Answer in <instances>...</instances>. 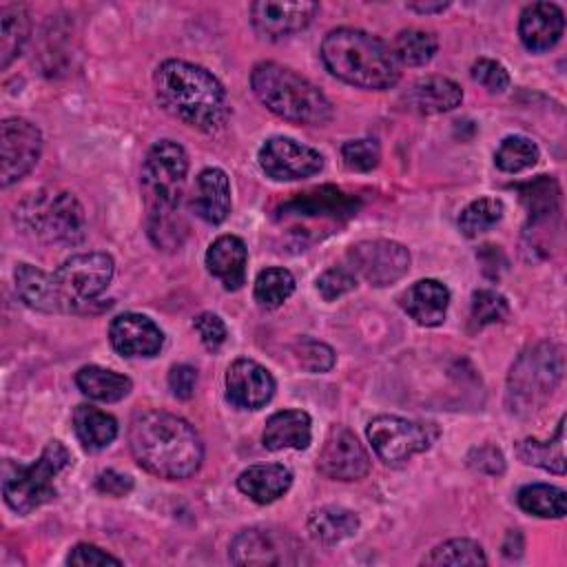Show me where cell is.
Here are the masks:
<instances>
[{"instance_id": "6da1fadb", "label": "cell", "mask_w": 567, "mask_h": 567, "mask_svg": "<svg viewBox=\"0 0 567 567\" xmlns=\"http://www.w3.org/2000/svg\"><path fill=\"white\" fill-rule=\"evenodd\" d=\"M128 447L146 472L182 481L193 476L204 461V445L197 430L182 416L148 410L128 425Z\"/></svg>"}, {"instance_id": "7a4b0ae2", "label": "cell", "mask_w": 567, "mask_h": 567, "mask_svg": "<svg viewBox=\"0 0 567 567\" xmlns=\"http://www.w3.org/2000/svg\"><path fill=\"white\" fill-rule=\"evenodd\" d=\"M153 80L159 104L184 124L213 133L228 120L226 89L208 69L186 60H164Z\"/></svg>"}, {"instance_id": "3957f363", "label": "cell", "mask_w": 567, "mask_h": 567, "mask_svg": "<svg viewBox=\"0 0 567 567\" xmlns=\"http://www.w3.org/2000/svg\"><path fill=\"white\" fill-rule=\"evenodd\" d=\"M321 60L334 78L368 91L392 89L401 78V64L392 49L363 29L339 27L326 33Z\"/></svg>"}, {"instance_id": "277c9868", "label": "cell", "mask_w": 567, "mask_h": 567, "mask_svg": "<svg viewBox=\"0 0 567 567\" xmlns=\"http://www.w3.org/2000/svg\"><path fill=\"white\" fill-rule=\"evenodd\" d=\"M250 86L257 100L284 120L308 126H321L332 120V104L323 91L290 66L259 62L250 73Z\"/></svg>"}, {"instance_id": "5b68a950", "label": "cell", "mask_w": 567, "mask_h": 567, "mask_svg": "<svg viewBox=\"0 0 567 567\" xmlns=\"http://www.w3.org/2000/svg\"><path fill=\"white\" fill-rule=\"evenodd\" d=\"M73 456L58 439L49 441L42 454L29 463L4 461L2 467V496L4 503L18 514H31L33 509L51 503L58 496L55 478L71 465Z\"/></svg>"}, {"instance_id": "8992f818", "label": "cell", "mask_w": 567, "mask_h": 567, "mask_svg": "<svg viewBox=\"0 0 567 567\" xmlns=\"http://www.w3.org/2000/svg\"><path fill=\"white\" fill-rule=\"evenodd\" d=\"M16 219L47 244L73 246L84 239L86 230L84 208L78 197L58 188H40L27 195L16 208Z\"/></svg>"}, {"instance_id": "52a82bcc", "label": "cell", "mask_w": 567, "mask_h": 567, "mask_svg": "<svg viewBox=\"0 0 567 567\" xmlns=\"http://www.w3.org/2000/svg\"><path fill=\"white\" fill-rule=\"evenodd\" d=\"M563 348L558 343H538L525 350L507 377V405L514 414L538 410L563 379Z\"/></svg>"}, {"instance_id": "ba28073f", "label": "cell", "mask_w": 567, "mask_h": 567, "mask_svg": "<svg viewBox=\"0 0 567 567\" xmlns=\"http://www.w3.org/2000/svg\"><path fill=\"white\" fill-rule=\"evenodd\" d=\"M188 155L173 140L155 142L142 164V190L148 206V219L173 217L184 195Z\"/></svg>"}, {"instance_id": "9c48e42d", "label": "cell", "mask_w": 567, "mask_h": 567, "mask_svg": "<svg viewBox=\"0 0 567 567\" xmlns=\"http://www.w3.org/2000/svg\"><path fill=\"white\" fill-rule=\"evenodd\" d=\"M365 434L372 443V450L385 465H401L414 454L430 450L436 430L403 416L379 414L368 423Z\"/></svg>"}, {"instance_id": "30bf717a", "label": "cell", "mask_w": 567, "mask_h": 567, "mask_svg": "<svg viewBox=\"0 0 567 567\" xmlns=\"http://www.w3.org/2000/svg\"><path fill=\"white\" fill-rule=\"evenodd\" d=\"M228 554L235 565H299L303 545L288 529L257 525L241 529L230 540Z\"/></svg>"}, {"instance_id": "8fae6325", "label": "cell", "mask_w": 567, "mask_h": 567, "mask_svg": "<svg viewBox=\"0 0 567 567\" xmlns=\"http://www.w3.org/2000/svg\"><path fill=\"white\" fill-rule=\"evenodd\" d=\"M115 272V261L106 252H78L62 261V266L53 272L62 292L78 310L82 303H91L100 297Z\"/></svg>"}, {"instance_id": "7c38bea8", "label": "cell", "mask_w": 567, "mask_h": 567, "mask_svg": "<svg viewBox=\"0 0 567 567\" xmlns=\"http://www.w3.org/2000/svg\"><path fill=\"white\" fill-rule=\"evenodd\" d=\"M350 272L365 279L370 286L383 288L399 281L410 270V252L392 239L359 241L348 250Z\"/></svg>"}, {"instance_id": "4fadbf2b", "label": "cell", "mask_w": 567, "mask_h": 567, "mask_svg": "<svg viewBox=\"0 0 567 567\" xmlns=\"http://www.w3.org/2000/svg\"><path fill=\"white\" fill-rule=\"evenodd\" d=\"M257 162L275 182L306 179L323 168V157L319 151L284 135L268 137L257 151Z\"/></svg>"}, {"instance_id": "5bb4252c", "label": "cell", "mask_w": 567, "mask_h": 567, "mask_svg": "<svg viewBox=\"0 0 567 567\" xmlns=\"http://www.w3.org/2000/svg\"><path fill=\"white\" fill-rule=\"evenodd\" d=\"M42 133L24 117H7L0 126L2 155V188L20 182L40 159Z\"/></svg>"}, {"instance_id": "9a60e30c", "label": "cell", "mask_w": 567, "mask_h": 567, "mask_svg": "<svg viewBox=\"0 0 567 567\" xmlns=\"http://www.w3.org/2000/svg\"><path fill=\"white\" fill-rule=\"evenodd\" d=\"M317 470L332 481H359L370 472V456L354 432L332 425L319 450Z\"/></svg>"}, {"instance_id": "2e32d148", "label": "cell", "mask_w": 567, "mask_h": 567, "mask_svg": "<svg viewBox=\"0 0 567 567\" xmlns=\"http://www.w3.org/2000/svg\"><path fill=\"white\" fill-rule=\"evenodd\" d=\"M319 4L299 0V2H277L259 0L250 4V22L264 38L279 40L297 31H303L317 16Z\"/></svg>"}, {"instance_id": "e0dca14e", "label": "cell", "mask_w": 567, "mask_h": 567, "mask_svg": "<svg viewBox=\"0 0 567 567\" xmlns=\"http://www.w3.org/2000/svg\"><path fill=\"white\" fill-rule=\"evenodd\" d=\"M275 377L252 359H237L226 370V399L241 410H259L275 394Z\"/></svg>"}, {"instance_id": "ac0fdd59", "label": "cell", "mask_w": 567, "mask_h": 567, "mask_svg": "<svg viewBox=\"0 0 567 567\" xmlns=\"http://www.w3.org/2000/svg\"><path fill=\"white\" fill-rule=\"evenodd\" d=\"M109 339L117 354L126 359L155 357L164 346L159 326L140 312H122L109 326Z\"/></svg>"}, {"instance_id": "d6986e66", "label": "cell", "mask_w": 567, "mask_h": 567, "mask_svg": "<svg viewBox=\"0 0 567 567\" xmlns=\"http://www.w3.org/2000/svg\"><path fill=\"white\" fill-rule=\"evenodd\" d=\"M565 31V13L554 2H532L520 11L518 35L525 49L534 53L549 51Z\"/></svg>"}, {"instance_id": "ffe728a7", "label": "cell", "mask_w": 567, "mask_h": 567, "mask_svg": "<svg viewBox=\"0 0 567 567\" xmlns=\"http://www.w3.org/2000/svg\"><path fill=\"white\" fill-rule=\"evenodd\" d=\"M18 297L40 312H71L73 303L62 292L55 275L44 272L31 264H18L16 268Z\"/></svg>"}, {"instance_id": "44dd1931", "label": "cell", "mask_w": 567, "mask_h": 567, "mask_svg": "<svg viewBox=\"0 0 567 567\" xmlns=\"http://www.w3.org/2000/svg\"><path fill=\"white\" fill-rule=\"evenodd\" d=\"M359 199L346 195L334 186L312 188L299 193L295 199L281 206V217H310V219H348L357 215Z\"/></svg>"}, {"instance_id": "7402d4cb", "label": "cell", "mask_w": 567, "mask_h": 567, "mask_svg": "<svg viewBox=\"0 0 567 567\" xmlns=\"http://www.w3.org/2000/svg\"><path fill=\"white\" fill-rule=\"evenodd\" d=\"M206 268L213 277L221 281L226 290H239L246 284L248 248L237 235L217 237L206 250Z\"/></svg>"}, {"instance_id": "603a6c76", "label": "cell", "mask_w": 567, "mask_h": 567, "mask_svg": "<svg viewBox=\"0 0 567 567\" xmlns=\"http://www.w3.org/2000/svg\"><path fill=\"white\" fill-rule=\"evenodd\" d=\"M399 303L419 326H441L447 315L450 290L439 279H421L403 290Z\"/></svg>"}, {"instance_id": "cb8c5ba5", "label": "cell", "mask_w": 567, "mask_h": 567, "mask_svg": "<svg viewBox=\"0 0 567 567\" xmlns=\"http://www.w3.org/2000/svg\"><path fill=\"white\" fill-rule=\"evenodd\" d=\"M190 206L204 221H208L213 226L221 224L233 208L230 179H228L226 171H221L217 166L204 168L197 175V186H195Z\"/></svg>"}, {"instance_id": "d4e9b609", "label": "cell", "mask_w": 567, "mask_h": 567, "mask_svg": "<svg viewBox=\"0 0 567 567\" xmlns=\"http://www.w3.org/2000/svg\"><path fill=\"white\" fill-rule=\"evenodd\" d=\"M264 447L279 450H306L312 441V421L303 410H279L264 427Z\"/></svg>"}, {"instance_id": "484cf974", "label": "cell", "mask_w": 567, "mask_h": 567, "mask_svg": "<svg viewBox=\"0 0 567 567\" xmlns=\"http://www.w3.org/2000/svg\"><path fill=\"white\" fill-rule=\"evenodd\" d=\"M292 485V472L281 463L250 465L237 476V489L259 505L275 503Z\"/></svg>"}, {"instance_id": "4316f807", "label": "cell", "mask_w": 567, "mask_h": 567, "mask_svg": "<svg viewBox=\"0 0 567 567\" xmlns=\"http://www.w3.org/2000/svg\"><path fill=\"white\" fill-rule=\"evenodd\" d=\"M461 100H463L461 86L454 80L443 75H427L416 80L405 95L408 106L421 115H436V113L452 111L461 104Z\"/></svg>"}, {"instance_id": "83f0119b", "label": "cell", "mask_w": 567, "mask_h": 567, "mask_svg": "<svg viewBox=\"0 0 567 567\" xmlns=\"http://www.w3.org/2000/svg\"><path fill=\"white\" fill-rule=\"evenodd\" d=\"M518 197L527 210L529 224L534 228L549 224V219L558 217L560 210V186L554 177L538 175L529 182L516 184Z\"/></svg>"}, {"instance_id": "f1b7e54d", "label": "cell", "mask_w": 567, "mask_h": 567, "mask_svg": "<svg viewBox=\"0 0 567 567\" xmlns=\"http://www.w3.org/2000/svg\"><path fill=\"white\" fill-rule=\"evenodd\" d=\"M359 529V516L341 505H323L308 516V532L321 545H337Z\"/></svg>"}, {"instance_id": "f546056e", "label": "cell", "mask_w": 567, "mask_h": 567, "mask_svg": "<svg viewBox=\"0 0 567 567\" xmlns=\"http://www.w3.org/2000/svg\"><path fill=\"white\" fill-rule=\"evenodd\" d=\"M75 383L78 388L95 401H104V403H115L122 401L124 396H128L133 381L115 370L102 368V365H82L75 374Z\"/></svg>"}, {"instance_id": "4dcf8cb0", "label": "cell", "mask_w": 567, "mask_h": 567, "mask_svg": "<svg viewBox=\"0 0 567 567\" xmlns=\"http://www.w3.org/2000/svg\"><path fill=\"white\" fill-rule=\"evenodd\" d=\"M516 454L527 465H536L554 474H565V416H560L551 439L538 441L527 436L516 445Z\"/></svg>"}, {"instance_id": "1f68e13d", "label": "cell", "mask_w": 567, "mask_h": 567, "mask_svg": "<svg viewBox=\"0 0 567 567\" xmlns=\"http://www.w3.org/2000/svg\"><path fill=\"white\" fill-rule=\"evenodd\" d=\"M73 430L89 452H97L115 441L117 421L93 405H78L73 412Z\"/></svg>"}, {"instance_id": "d6a6232c", "label": "cell", "mask_w": 567, "mask_h": 567, "mask_svg": "<svg viewBox=\"0 0 567 567\" xmlns=\"http://www.w3.org/2000/svg\"><path fill=\"white\" fill-rule=\"evenodd\" d=\"M31 18L29 9L20 2L0 7V66L7 69L29 40Z\"/></svg>"}, {"instance_id": "836d02e7", "label": "cell", "mask_w": 567, "mask_h": 567, "mask_svg": "<svg viewBox=\"0 0 567 567\" xmlns=\"http://www.w3.org/2000/svg\"><path fill=\"white\" fill-rule=\"evenodd\" d=\"M516 503L523 512L538 518H563L567 512V494L563 487L547 483H532L518 489Z\"/></svg>"}, {"instance_id": "e575fe53", "label": "cell", "mask_w": 567, "mask_h": 567, "mask_svg": "<svg viewBox=\"0 0 567 567\" xmlns=\"http://www.w3.org/2000/svg\"><path fill=\"white\" fill-rule=\"evenodd\" d=\"M439 49L436 35L423 29H403L394 38L392 53L396 55L399 64L408 66H423L427 64Z\"/></svg>"}, {"instance_id": "d590c367", "label": "cell", "mask_w": 567, "mask_h": 567, "mask_svg": "<svg viewBox=\"0 0 567 567\" xmlns=\"http://www.w3.org/2000/svg\"><path fill=\"white\" fill-rule=\"evenodd\" d=\"M505 206L496 197H478L470 202L458 215V228L465 237H478L481 233L494 228L503 219Z\"/></svg>"}, {"instance_id": "8d00e7d4", "label": "cell", "mask_w": 567, "mask_h": 567, "mask_svg": "<svg viewBox=\"0 0 567 567\" xmlns=\"http://www.w3.org/2000/svg\"><path fill=\"white\" fill-rule=\"evenodd\" d=\"M538 157H540V151L536 142H532L525 135H507L494 153L496 166L505 173L527 171L538 162Z\"/></svg>"}, {"instance_id": "74e56055", "label": "cell", "mask_w": 567, "mask_h": 567, "mask_svg": "<svg viewBox=\"0 0 567 567\" xmlns=\"http://www.w3.org/2000/svg\"><path fill=\"white\" fill-rule=\"evenodd\" d=\"M421 563L423 565H485L487 556L476 540L452 538L434 547Z\"/></svg>"}, {"instance_id": "f35d334b", "label": "cell", "mask_w": 567, "mask_h": 567, "mask_svg": "<svg viewBox=\"0 0 567 567\" xmlns=\"http://www.w3.org/2000/svg\"><path fill=\"white\" fill-rule=\"evenodd\" d=\"M295 292V277L288 268H266L255 279V299L266 308L281 306Z\"/></svg>"}, {"instance_id": "ab89813d", "label": "cell", "mask_w": 567, "mask_h": 567, "mask_svg": "<svg viewBox=\"0 0 567 567\" xmlns=\"http://www.w3.org/2000/svg\"><path fill=\"white\" fill-rule=\"evenodd\" d=\"M507 312H509V303L501 292H496L492 288L474 290L472 306H470V319L476 328L498 323L507 317Z\"/></svg>"}, {"instance_id": "60d3db41", "label": "cell", "mask_w": 567, "mask_h": 567, "mask_svg": "<svg viewBox=\"0 0 567 567\" xmlns=\"http://www.w3.org/2000/svg\"><path fill=\"white\" fill-rule=\"evenodd\" d=\"M292 352L297 357V363L306 370V372H312V374H321V372H328L332 370L334 361H337V354L334 350L323 343V341H317L312 337H301L295 341L292 346Z\"/></svg>"}, {"instance_id": "b9f144b4", "label": "cell", "mask_w": 567, "mask_h": 567, "mask_svg": "<svg viewBox=\"0 0 567 567\" xmlns=\"http://www.w3.org/2000/svg\"><path fill=\"white\" fill-rule=\"evenodd\" d=\"M341 157L346 162V166L350 171H372L379 159H381V151H379V144L370 137H363V140H350L341 146Z\"/></svg>"}, {"instance_id": "7bdbcfd3", "label": "cell", "mask_w": 567, "mask_h": 567, "mask_svg": "<svg viewBox=\"0 0 567 567\" xmlns=\"http://www.w3.org/2000/svg\"><path fill=\"white\" fill-rule=\"evenodd\" d=\"M470 75L474 82H478L481 86H485L489 93H503L509 89V73L507 69L492 58H478L472 69Z\"/></svg>"}, {"instance_id": "ee69618b", "label": "cell", "mask_w": 567, "mask_h": 567, "mask_svg": "<svg viewBox=\"0 0 567 567\" xmlns=\"http://www.w3.org/2000/svg\"><path fill=\"white\" fill-rule=\"evenodd\" d=\"M354 286H357V277L348 268H339V266L328 268L317 279V290L326 301H334L348 295L350 290H354Z\"/></svg>"}, {"instance_id": "f6af8a7d", "label": "cell", "mask_w": 567, "mask_h": 567, "mask_svg": "<svg viewBox=\"0 0 567 567\" xmlns=\"http://www.w3.org/2000/svg\"><path fill=\"white\" fill-rule=\"evenodd\" d=\"M467 465L474 472L487 474V476H501L505 472V456L496 445H478L467 452Z\"/></svg>"}, {"instance_id": "bcb514c9", "label": "cell", "mask_w": 567, "mask_h": 567, "mask_svg": "<svg viewBox=\"0 0 567 567\" xmlns=\"http://www.w3.org/2000/svg\"><path fill=\"white\" fill-rule=\"evenodd\" d=\"M193 328L197 330L202 343H204L208 350H219L221 343H224L226 337H228L226 323H224L221 317L215 315V312H202V315H197L195 321H193Z\"/></svg>"}, {"instance_id": "7dc6e473", "label": "cell", "mask_w": 567, "mask_h": 567, "mask_svg": "<svg viewBox=\"0 0 567 567\" xmlns=\"http://www.w3.org/2000/svg\"><path fill=\"white\" fill-rule=\"evenodd\" d=\"M69 565H80V567H97V565H122V560L109 551H104L102 547L97 545H91V543H80L71 549L69 558H66Z\"/></svg>"}, {"instance_id": "c3c4849f", "label": "cell", "mask_w": 567, "mask_h": 567, "mask_svg": "<svg viewBox=\"0 0 567 567\" xmlns=\"http://www.w3.org/2000/svg\"><path fill=\"white\" fill-rule=\"evenodd\" d=\"M197 385V370L188 363H177L168 372V388L177 399H190Z\"/></svg>"}, {"instance_id": "681fc988", "label": "cell", "mask_w": 567, "mask_h": 567, "mask_svg": "<svg viewBox=\"0 0 567 567\" xmlns=\"http://www.w3.org/2000/svg\"><path fill=\"white\" fill-rule=\"evenodd\" d=\"M95 489L106 496H126L133 489V478L115 470H104L95 476Z\"/></svg>"}, {"instance_id": "f907efd6", "label": "cell", "mask_w": 567, "mask_h": 567, "mask_svg": "<svg viewBox=\"0 0 567 567\" xmlns=\"http://www.w3.org/2000/svg\"><path fill=\"white\" fill-rule=\"evenodd\" d=\"M450 7V2H410L408 9L419 11V13H439L445 11Z\"/></svg>"}]
</instances>
